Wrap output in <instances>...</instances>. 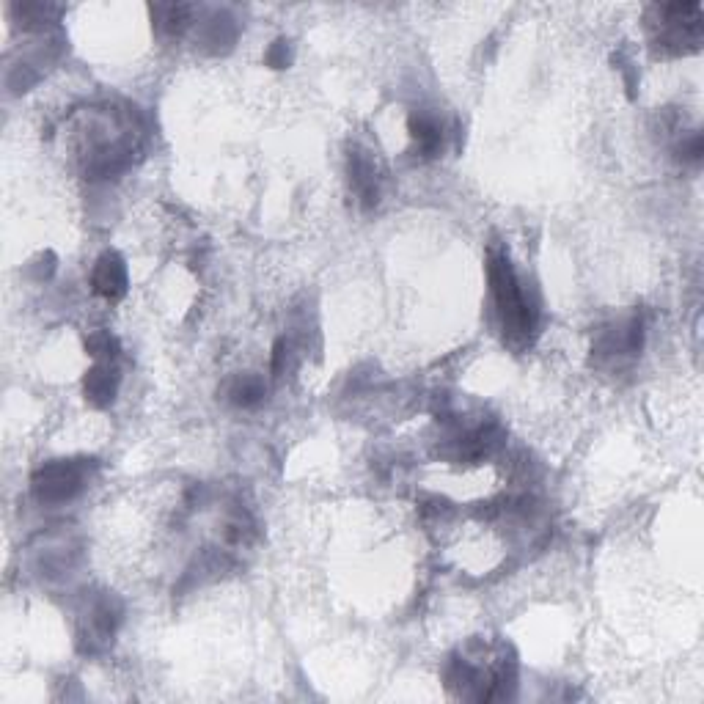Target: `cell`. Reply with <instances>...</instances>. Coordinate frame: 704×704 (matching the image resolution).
<instances>
[{
    "label": "cell",
    "mask_w": 704,
    "mask_h": 704,
    "mask_svg": "<svg viewBox=\"0 0 704 704\" xmlns=\"http://www.w3.org/2000/svg\"><path fill=\"white\" fill-rule=\"evenodd\" d=\"M487 275H490V292L495 297V308H498L506 339L512 344H526L537 328V311L531 306L526 289L504 251L490 253Z\"/></svg>",
    "instance_id": "6da1fadb"
},
{
    "label": "cell",
    "mask_w": 704,
    "mask_h": 704,
    "mask_svg": "<svg viewBox=\"0 0 704 704\" xmlns=\"http://www.w3.org/2000/svg\"><path fill=\"white\" fill-rule=\"evenodd\" d=\"M658 42L674 53L685 50V44L696 47L702 36V9L699 3H671L658 6Z\"/></svg>",
    "instance_id": "7a4b0ae2"
},
{
    "label": "cell",
    "mask_w": 704,
    "mask_h": 704,
    "mask_svg": "<svg viewBox=\"0 0 704 704\" xmlns=\"http://www.w3.org/2000/svg\"><path fill=\"white\" fill-rule=\"evenodd\" d=\"M80 482H83V473H80L77 465H72V462H55V465L42 468L33 484H36L39 498L64 501V498H72L80 490Z\"/></svg>",
    "instance_id": "3957f363"
},
{
    "label": "cell",
    "mask_w": 704,
    "mask_h": 704,
    "mask_svg": "<svg viewBox=\"0 0 704 704\" xmlns=\"http://www.w3.org/2000/svg\"><path fill=\"white\" fill-rule=\"evenodd\" d=\"M91 284H94V292L105 297V300H116V297L124 295V289H127V270H124V262H121L116 253H105L94 264Z\"/></svg>",
    "instance_id": "277c9868"
},
{
    "label": "cell",
    "mask_w": 704,
    "mask_h": 704,
    "mask_svg": "<svg viewBox=\"0 0 704 704\" xmlns=\"http://www.w3.org/2000/svg\"><path fill=\"white\" fill-rule=\"evenodd\" d=\"M350 182L355 196L361 198L363 207H374L377 196H380V187H377V168L363 152L350 154Z\"/></svg>",
    "instance_id": "5b68a950"
},
{
    "label": "cell",
    "mask_w": 704,
    "mask_h": 704,
    "mask_svg": "<svg viewBox=\"0 0 704 704\" xmlns=\"http://www.w3.org/2000/svg\"><path fill=\"white\" fill-rule=\"evenodd\" d=\"M410 135H413L416 149L424 154V157L438 152L440 143H443V132H440L438 121L429 119V116H416V119L410 121Z\"/></svg>",
    "instance_id": "8992f818"
},
{
    "label": "cell",
    "mask_w": 704,
    "mask_h": 704,
    "mask_svg": "<svg viewBox=\"0 0 704 704\" xmlns=\"http://www.w3.org/2000/svg\"><path fill=\"white\" fill-rule=\"evenodd\" d=\"M86 394L97 402V405H105L113 399L116 394V372L110 366H99L94 372L88 374L86 380Z\"/></svg>",
    "instance_id": "52a82bcc"
},
{
    "label": "cell",
    "mask_w": 704,
    "mask_h": 704,
    "mask_svg": "<svg viewBox=\"0 0 704 704\" xmlns=\"http://www.w3.org/2000/svg\"><path fill=\"white\" fill-rule=\"evenodd\" d=\"M231 396H234L237 405H253V402H259L264 396V385L259 383L256 377H245V380H237V383H234Z\"/></svg>",
    "instance_id": "ba28073f"
}]
</instances>
